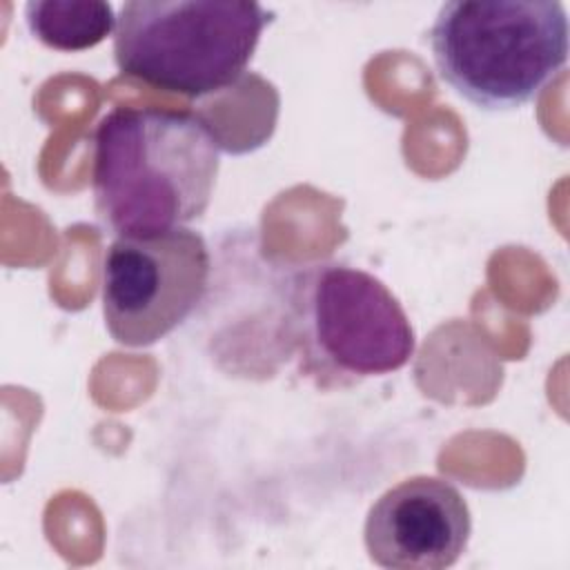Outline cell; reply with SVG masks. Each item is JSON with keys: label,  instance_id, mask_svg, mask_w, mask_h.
Instances as JSON below:
<instances>
[{"label": "cell", "instance_id": "cell-1", "mask_svg": "<svg viewBox=\"0 0 570 570\" xmlns=\"http://www.w3.org/2000/svg\"><path fill=\"white\" fill-rule=\"evenodd\" d=\"M220 145L187 111L118 107L94 131L91 189L116 236H151L200 218L212 200Z\"/></svg>", "mask_w": 570, "mask_h": 570}, {"label": "cell", "instance_id": "cell-2", "mask_svg": "<svg viewBox=\"0 0 570 570\" xmlns=\"http://www.w3.org/2000/svg\"><path fill=\"white\" fill-rule=\"evenodd\" d=\"M439 76L483 109L530 102L568 60V16L559 0L445 2L430 29Z\"/></svg>", "mask_w": 570, "mask_h": 570}, {"label": "cell", "instance_id": "cell-3", "mask_svg": "<svg viewBox=\"0 0 570 570\" xmlns=\"http://www.w3.org/2000/svg\"><path fill=\"white\" fill-rule=\"evenodd\" d=\"M272 11L243 0H131L118 11L114 60L149 87L205 98L245 73Z\"/></svg>", "mask_w": 570, "mask_h": 570}, {"label": "cell", "instance_id": "cell-4", "mask_svg": "<svg viewBox=\"0 0 570 570\" xmlns=\"http://www.w3.org/2000/svg\"><path fill=\"white\" fill-rule=\"evenodd\" d=\"M209 249L189 227L116 236L102 263V314L111 338L147 347L174 332L203 301Z\"/></svg>", "mask_w": 570, "mask_h": 570}, {"label": "cell", "instance_id": "cell-5", "mask_svg": "<svg viewBox=\"0 0 570 570\" xmlns=\"http://www.w3.org/2000/svg\"><path fill=\"white\" fill-rule=\"evenodd\" d=\"M305 314L314 347L343 374H390L414 354L416 338L403 305L363 269L330 265L314 272Z\"/></svg>", "mask_w": 570, "mask_h": 570}, {"label": "cell", "instance_id": "cell-6", "mask_svg": "<svg viewBox=\"0 0 570 570\" xmlns=\"http://www.w3.org/2000/svg\"><path fill=\"white\" fill-rule=\"evenodd\" d=\"M470 532V508L450 481L412 476L374 501L363 541L383 568L443 570L461 559Z\"/></svg>", "mask_w": 570, "mask_h": 570}, {"label": "cell", "instance_id": "cell-7", "mask_svg": "<svg viewBox=\"0 0 570 570\" xmlns=\"http://www.w3.org/2000/svg\"><path fill=\"white\" fill-rule=\"evenodd\" d=\"M24 20L33 38L58 51H82L102 42L118 16L102 0H31Z\"/></svg>", "mask_w": 570, "mask_h": 570}]
</instances>
